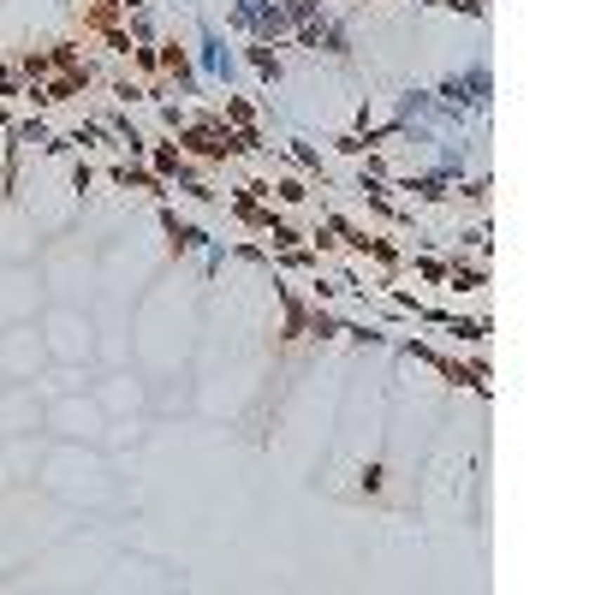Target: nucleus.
<instances>
[{
	"label": "nucleus",
	"mask_w": 595,
	"mask_h": 595,
	"mask_svg": "<svg viewBox=\"0 0 595 595\" xmlns=\"http://www.w3.org/2000/svg\"><path fill=\"white\" fill-rule=\"evenodd\" d=\"M471 90H488V72H476V78H471ZM447 96H464V78H459V84H447Z\"/></svg>",
	"instance_id": "2"
},
{
	"label": "nucleus",
	"mask_w": 595,
	"mask_h": 595,
	"mask_svg": "<svg viewBox=\"0 0 595 595\" xmlns=\"http://www.w3.org/2000/svg\"><path fill=\"white\" fill-rule=\"evenodd\" d=\"M250 66H256V72H262V78H280V60H274V54H268V48H250Z\"/></svg>",
	"instance_id": "1"
}]
</instances>
